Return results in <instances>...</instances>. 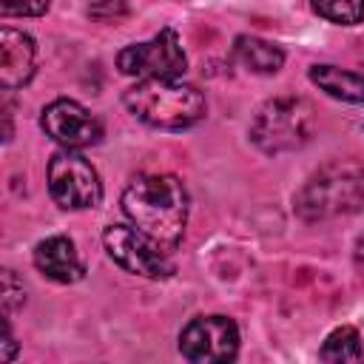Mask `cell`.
<instances>
[{
  "mask_svg": "<svg viewBox=\"0 0 364 364\" xmlns=\"http://www.w3.org/2000/svg\"><path fill=\"white\" fill-rule=\"evenodd\" d=\"M102 245H105L108 256L122 270H128L134 276H145V279H168V276H173V262L168 259V250H162L139 228L108 225L105 233H102Z\"/></svg>",
  "mask_w": 364,
  "mask_h": 364,
  "instance_id": "6",
  "label": "cell"
},
{
  "mask_svg": "<svg viewBox=\"0 0 364 364\" xmlns=\"http://www.w3.org/2000/svg\"><path fill=\"white\" fill-rule=\"evenodd\" d=\"M46 179L51 199L65 210L97 208L102 199V182L97 168L77 148H60L57 154H51Z\"/></svg>",
  "mask_w": 364,
  "mask_h": 364,
  "instance_id": "5",
  "label": "cell"
},
{
  "mask_svg": "<svg viewBox=\"0 0 364 364\" xmlns=\"http://www.w3.org/2000/svg\"><path fill=\"white\" fill-rule=\"evenodd\" d=\"M40 125L63 148H77L80 151V148L97 145L102 139L100 119L85 105H80L77 100H68V97H60V100L48 102L40 114Z\"/></svg>",
  "mask_w": 364,
  "mask_h": 364,
  "instance_id": "9",
  "label": "cell"
},
{
  "mask_svg": "<svg viewBox=\"0 0 364 364\" xmlns=\"http://www.w3.org/2000/svg\"><path fill=\"white\" fill-rule=\"evenodd\" d=\"M37 46L28 34L3 26L0 28V85L6 91L23 88L34 77Z\"/></svg>",
  "mask_w": 364,
  "mask_h": 364,
  "instance_id": "10",
  "label": "cell"
},
{
  "mask_svg": "<svg viewBox=\"0 0 364 364\" xmlns=\"http://www.w3.org/2000/svg\"><path fill=\"white\" fill-rule=\"evenodd\" d=\"M361 347H364V330H361Z\"/></svg>",
  "mask_w": 364,
  "mask_h": 364,
  "instance_id": "20",
  "label": "cell"
},
{
  "mask_svg": "<svg viewBox=\"0 0 364 364\" xmlns=\"http://www.w3.org/2000/svg\"><path fill=\"white\" fill-rule=\"evenodd\" d=\"M17 355V341L11 336V324L9 318L3 316V341H0V361H11Z\"/></svg>",
  "mask_w": 364,
  "mask_h": 364,
  "instance_id": "18",
  "label": "cell"
},
{
  "mask_svg": "<svg viewBox=\"0 0 364 364\" xmlns=\"http://www.w3.org/2000/svg\"><path fill=\"white\" fill-rule=\"evenodd\" d=\"M313 134L316 108L304 97H273L256 111L250 122V142L270 156L307 145Z\"/></svg>",
  "mask_w": 364,
  "mask_h": 364,
  "instance_id": "4",
  "label": "cell"
},
{
  "mask_svg": "<svg viewBox=\"0 0 364 364\" xmlns=\"http://www.w3.org/2000/svg\"><path fill=\"white\" fill-rule=\"evenodd\" d=\"M26 304V290H23V282L14 276V270H3V316L11 318V313L17 307Z\"/></svg>",
  "mask_w": 364,
  "mask_h": 364,
  "instance_id": "16",
  "label": "cell"
},
{
  "mask_svg": "<svg viewBox=\"0 0 364 364\" xmlns=\"http://www.w3.org/2000/svg\"><path fill=\"white\" fill-rule=\"evenodd\" d=\"M117 65L128 77H179L188 68V57L182 51L179 34L173 28H159L148 43L125 46L117 54Z\"/></svg>",
  "mask_w": 364,
  "mask_h": 364,
  "instance_id": "7",
  "label": "cell"
},
{
  "mask_svg": "<svg viewBox=\"0 0 364 364\" xmlns=\"http://www.w3.org/2000/svg\"><path fill=\"white\" fill-rule=\"evenodd\" d=\"M34 267L43 276H48L51 282H60V284H74V282H80L85 276V264H82L74 242L68 236H63V233L37 242Z\"/></svg>",
  "mask_w": 364,
  "mask_h": 364,
  "instance_id": "11",
  "label": "cell"
},
{
  "mask_svg": "<svg viewBox=\"0 0 364 364\" xmlns=\"http://www.w3.org/2000/svg\"><path fill=\"white\" fill-rule=\"evenodd\" d=\"M51 0H0V11L6 17H40L46 14Z\"/></svg>",
  "mask_w": 364,
  "mask_h": 364,
  "instance_id": "17",
  "label": "cell"
},
{
  "mask_svg": "<svg viewBox=\"0 0 364 364\" xmlns=\"http://www.w3.org/2000/svg\"><path fill=\"white\" fill-rule=\"evenodd\" d=\"M122 213L162 250H176L188 222V191L173 173H142L122 191Z\"/></svg>",
  "mask_w": 364,
  "mask_h": 364,
  "instance_id": "1",
  "label": "cell"
},
{
  "mask_svg": "<svg viewBox=\"0 0 364 364\" xmlns=\"http://www.w3.org/2000/svg\"><path fill=\"white\" fill-rule=\"evenodd\" d=\"M125 108L145 125L162 131H182L205 117V97L199 88L176 77H148L122 94Z\"/></svg>",
  "mask_w": 364,
  "mask_h": 364,
  "instance_id": "2",
  "label": "cell"
},
{
  "mask_svg": "<svg viewBox=\"0 0 364 364\" xmlns=\"http://www.w3.org/2000/svg\"><path fill=\"white\" fill-rule=\"evenodd\" d=\"M313 11L336 26L364 23V0H310Z\"/></svg>",
  "mask_w": 364,
  "mask_h": 364,
  "instance_id": "15",
  "label": "cell"
},
{
  "mask_svg": "<svg viewBox=\"0 0 364 364\" xmlns=\"http://www.w3.org/2000/svg\"><path fill=\"white\" fill-rule=\"evenodd\" d=\"M236 54L253 74H276L284 65V51L276 43H267V40L250 37V34L236 37Z\"/></svg>",
  "mask_w": 364,
  "mask_h": 364,
  "instance_id": "13",
  "label": "cell"
},
{
  "mask_svg": "<svg viewBox=\"0 0 364 364\" xmlns=\"http://www.w3.org/2000/svg\"><path fill=\"white\" fill-rule=\"evenodd\" d=\"M355 262L364 267V233L358 236V242H355Z\"/></svg>",
  "mask_w": 364,
  "mask_h": 364,
  "instance_id": "19",
  "label": "cell"
},
{
  "mask_svg": "<svg viewBox=\"0 0 364 364\" xmlns=\"http://www.w3.org/2000/svg\"><path fill=\"white\" fill-rule=\"evenodd\" d=\"M318 358H321V361H361V358H364L361 333H358L355 327H350V324L336 327V330L324 338V344H321V350H318Z\"/></svg>",
  "mask_w": 364,
  "mask_h": 364,
  "instance_id": "14",
  "label": "cell"
},
{
  "mask_svg": "<svg viewBox=\"0 0 364 364\" xmlns=\"http://www.w3.org/2000/svg\"><path fill=\"white\" fill-rule=\"evenodd\" d=\"M179 353L193 364L233 361L239 353V327L228 316H199L182 327Z\"/></svg>",
  "mask_w": 364,
  "mask_h": 364,
  "instance_id": "8",
  "label": "cell"
},
{
  "mask_svg": "<svg viewBox=\"0 0 364 364\" xmlns=\"http://www.w3.org/2000/svg\"><path fill=\"white\" fill-rule=\"evenodd\" d=\"M310 82L333 100L364 102V74H355V71H347L338 65H313Z\"/></svg>",
  "mask_w": 364,
  "mask_h": 364,
  "instance_id": "12",
  "label": "cell"
},
{
  "mask_svg": "<svg viewBox=\"0 0 364 364\" xmlns=\"http://www.w3.org/2000/svg\"><path fill=\"white\" fill-rule=\"evenodd\" d=\"M296 213L307 222L347 216L364 208V168L353 162H333L313 173L293 199Z\"/></svg>",
  "mask_w": 364,
  "mask_h": 364,
  "instance_id": "3",
  "label": "cell"
}]
</instances>
